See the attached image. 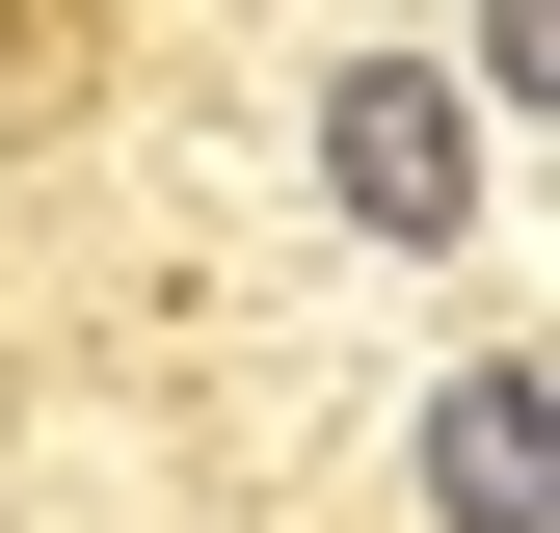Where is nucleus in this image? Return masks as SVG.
<instances>
[{
  "label": "nucleus",
  "mask_w": 560,
  "mask_h": 533,
  "mask_svg": "<svg viewBox=\"0 0 560 533\" xmlns=\"http://www.w3.org/2000/svg\"><path fill=\"white\" fill-rule=\"evenodd\" d=\"M320 187H347V240H454L480 214V81L347 54V81H320Z\"/></svg>",
  "instance_id": "f257e3e1"
},
{
  "label": "nucleus",
  "mask_w": 560,
  "mask_h": 533,
  "mask_svg": "<svg viewBox=\"0 0 560 533\" xmlns=\"http://www.w3.org/2000/svg\"><path fill=\"white\" fill-rule=\"evenodd\" d=\"M428 507H454V533H560V374H534V347H480V374L428 400Z\"/></svg>",
  "instance_id": "f03ea898"
},
{
  "label": "nucleus",
  "mask_w": 560,
  "mask_h": 533,
  "mask_svg": "<svg viewBox=\"0 0 560 533\" xmlns=\"http://www.w3.org/2000/svg\"><path fill=\"white\" fill-rule=\"evenodd\" d=\"M480 107H560V0H480Z\"/></svg>",
  "instance_id": "7ed1b4c3"
}]
</instances>
